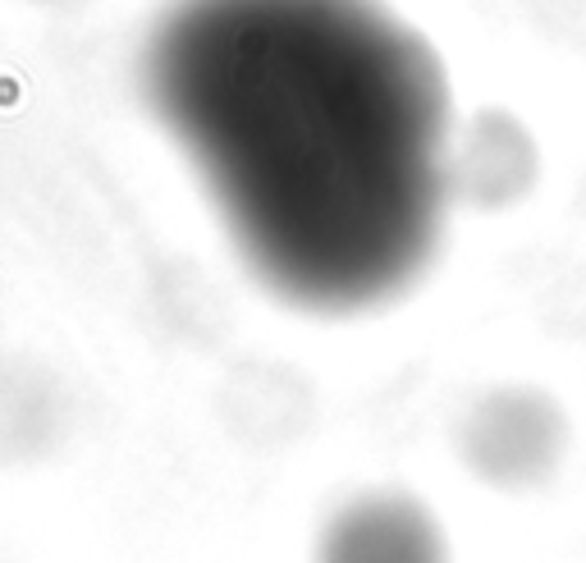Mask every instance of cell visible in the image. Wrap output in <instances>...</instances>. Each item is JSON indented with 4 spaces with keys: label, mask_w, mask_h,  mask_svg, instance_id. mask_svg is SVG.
Returning <instances> with one entry per match:
<instances>
[{
    "label": "cell",
    "mask_w": 586,
    "mask_h": 563,
    "mask_svg": "<svg viewBox=\"0 0 586 563\" xmlns=\"http://www.w3.org/2000/svg\"><path fill=\"white\" fill-rule=\"evenodd\" d=\"M152 97L284 298L348 312L422 271L445 83L371 0H184L152 42Z\"/></svg>",
    "instance_id": "obj_1"
},
{
    "label": "cell",
    "mask_w": 586,
    "mask_h": 563,
    "mask_svg": "<svg viewBox=\"0 0 586 563\" xmlns=\"http://www.w3.org/2000/svg\"><path fill=\"white\" fill-rule=\"evenodd\" d=\"M564 412L536 390L486 394L467 412L463 454L495 486H536L564 454Z\"/></svg>",
    "instance_id": "obj_2"
},
{
    "label": "cell",
    "mask_w": 586,
    "mask_h": 563,
    "mask_svg": "<svg viewBox=\"0 0 586 563\" xmlns=\"http://www.w3.org/2000/svg\"><path fill=\"white\" fill-rule=\"evenodd\" d=\"M316 563H449V550L426 504L376 490L326 522Z\"/></svg>",
    "instance_id": "obj_3"
}]
</instances>
